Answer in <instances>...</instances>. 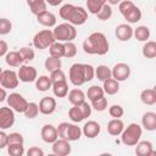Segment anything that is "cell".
Wrapping results in <instances>:
<instances>
[{
    "mask_svg": "<svg viewBox=\"0 0 156 156\" xmlns=\"http://www.w3.org/2000/svg\"><path fill=\"white\" fill-rule=\"evenodd\" d=\"M110 44L101 32H94L83 41V51L88 55H105L108 52Z\"/></svg>",
    "mask_w": 156,
    "mask_h": 156,
    "instance_id": "cell-1",
    "label": "cell"
},
{
    "mask_svg": "<svg viewBox=\"0 0 156 156\" xmlns=\"http://www.w3.org/2000/svg\"><path fill=\"white\" fill-rule=\"evenodd\" d=\"M57 134H58V139H65L67 141H77L80 139L83 130L73 123H68V122H62L60 123L57 127Z\"/></svg>",
    "mask_w": 156,
    "mask_h": 156,
    "instance_id": "cell-2",
    "label": "cell"
},
{
    "mask_svg": "<svg viewBox=\"0 0 156 156\" xmlns=\"http://www.w3.org/2000/svg\"><path fill=\"white\" fill-rule=\"evenodd\" d=\"M52 32H54V35H55L56 41H60V43H69V41H73L76 39V37H77V29H76V27L72 26L68 22H65V23H61V24L56 26Z\"/></svg>",
    "mask_w": 156,
    "mask_h": 156,
    "instance_id": "cell-3",
    "label": "cell"
},
{
    "mask_svg": "<svg viewBox=\"0 0 156 156\" xmlns=\"http://www.w3.org/2000/svg\"><path fill=\"white\" fill-rule=\"evenodd\" d=\"M141 133L143 129L138 123H130L127 128H124L123 133L121 134V140L127 146H134L139 143Z\"/></svg>",
    "mask_w": 156,
    "mask_h": 156,
    "instance_id": "cell-4",
    "label": "cell"
},
{
    "mask_svg": "<svg viewBox=\"0 0 156 156\" xmlns=\"http://www.w3.org/2000/svg\"><path fill=\"white\" fill-rule=\"evenodd\" d=\"M54 43H56L54 32L50 29H43L39 30L38 33H35V35L33 37V45L35 49L39 50H44L50 48Z\"/></svg>",
    "mask_w": 156,
    "mask_h": 156,
    "instance_id": "cell-5",
    "label": "cell"
},
{
    "mask_svg": "<svg viewBox=\"0 0 156 156\" xmlns=\"http://www.w3.org/2000/svg\"><path fill=\"white\" fill-rule=\"evenodd\" d=\"M68 78H69V82L74 87H80L84 83H87V74H85L84 63H73L69 67Z\"/></svg>",
    "mask_w": 156,
    "mask_h": 156,
    "instance_id": "cell-6",
    "label": "cell"
},
{
    "mask_svg": "<svg viewBox=\"0 0 156 156\" xmlns=\"http://www.w3.org/2000/svg\"><path fill=\"white\" fill-rule=\"evenodd\" d=\"M20 83V78L17 72L12 71V69H4L0 73V84L1 88L5 89H15L18 87Z\"/></svg>",
    "mask_w": 156,
    "mask_h": 156,
    "instance_id": "cell-7",
    "label": "cell"
},
{
    "mask_svg": "<svg viewBox=\"0 0 156 156\" xmlns=\"http://www.w3.org/2000/svg\"><path fill=\"white\" fill-rule=\"evenodd\" d=\"M7 105L9 107H11L15 112L18 113H24L29 102L20 94V93H11L7 98Z\"/></svg>",
    "mask_w": 156,
    "mask_h": 156,
    "instance_id": "cell-8",
    "label": "cell"
},
{
    "mask_svg": "<svg viewBox=\"0 0 156 156\" xmlns=\"http://www.w3.org/2000/svg\"><path fill=\"white\" fill-rule=\"evenodd\" d=\"M18 78L21 82L23 83H30V82H35L38 79V72L37 68L33 66H28V65H23L18 68Z\"/></svg>",
    "mask_w": 156,
    "mask_h": 156,
    "instance_id": "cell-9",
    "label": "cell"
},
{
    "mask_svg": "<svg viewBox=\"0 0 156 156\" xmlns=\"http://www.w3.org/2000/svg\"><path fill=\"white\" fill-rule=\"evenodd\" d=\"M87 20H88V11L83 6H74L68 18V23H71L72 26H82L87 22Z\"/></svg>",
    "mask_w": 156,
    "mask_h": 156,
    "instance_id": "cell-10",
    "label": "cell"
},
{
    "mask_svg": "<svg viewBox=\"0 0 156 156\" xmlns=\"http://www.w3.org/2000/svg\"><path fill=\"white\" fill-rule=\"evenodd\" d=\"M15 123V111L11 107H1L0 108V128L5 130L12 127Z\"/></svg>",
    "mask_w": 156,
    "mask_h": 156,
    "instance_id": "cell-11",
    "label": "cell"
},
{
    "mask_svg": "<svg viewBox=\"0 0 156 156\" xmlns=\"http://www.w3.org/2000/svg\"><path fill=\"white\" fill-rule=\"evenodd\" d=\"M130 76V67L124 63V62H119L116 63L112 68V78L116 79L117 82H124L129 78Z\"/></svg>",
    "mask_w": 156,
    "mask_h": 156,
    "instance_id": "cell-12",
    "label": "cell"
},
{
    "mask_svg": "<svg viewBox=\"0 0 156 156\" xmlns=\"http://www.w3.org/2000/svg\"><path fill=\"white\" fill-rule=\"evenodd\" d=\"M115 35L121 41H128L134 35V29L128 23H121L115 29Z\"/></svg>",
    "mask_w": 156,
    "mask_h": 156,
    "instance_id": "cell-13",
    "label": "cell"
},
{
    "mask_svg": "<svg viewBox=\"0 0 156 156\" xmlns=\"http://www.w3.org/2000/svg\"><path fill=\"white\" fill-rule=\"evenodd\" d=\"M40 135H41L43 141H45L48 144H54L58 139L57 128L54 127L52 124H45V126H43L41 132H40Z\"/></svg>",
    "mask_w": 156,
    "mask_h": 156,
    "instance_id": "cell-14",
    "label": "cell"
},
{
    "mask_svg": "<svg viewBox=\"0 0 156 156\" xmlns=\"http://www.w3.org/2000/svg\"><path fill=\"white\" fill-rule=\"evenodd\" d=\"M52 152L57 156H68L71 154V144L65 139H57L52 144Z\"/></svg>",
    "mask_w": 156,
    "mask_h": 156,
    "instance_id": "cell-15",
    "label": "cell"
},
{
    "mask_svg": "<svg viewBox=\"0 0 156 156\" xmlns=\"http://www.w3.org/2000/svg\"><path fill=\"white\" fill-rule=\"evenodd\" d=\"M56 110V100L51 96H44L39 101V111L43 115H51Z\"/></svg>",
    "mask_w": 156,
    "mask_h": 156,
    "instance_id": "cell-16",
    "label": "cell"
},
{
    "mask_svg": "<svg viewBox=\"0 0 156 156\" xmlns=\"http://www.w3.org/2000/svg\"><path fill=\"white\" fill-rule=\"evenodd\" d=\"M83 134L89 138V139H94L100 134L101 127L96 121H88L84 126H83Z\"/></svg>",
    "mask_w": 156,
    "mask_h": 156,
    "instance_id": "cell-17",
    "label": "cell"
},
{
    "mask_svg": "<svg viewBox=\"0 0 156 156\" xmlns=\"http://www.w3.org/2000/svg\"><path fill=\"white\" fill-rule=\"evenodd\" d=\"M141 124L149 132L156 130V112H145L141 117Z\"/></svg>",
    "mask_w": 156,
    "mask_h": 156,
    "instance_id": "cell-18",
    "label": "cell"
},
{
    "mask_svg": "<svg viewBox=\"0 0 156 156\" xmlns=\"http://www.w3.org/2000/svg\"><path fill=\"white\" fill-rule=\"evenodd\" d=\"M124 130V123L121 121V119H111L108 123H107V132L110 135L112 136H117V135H121Z\"/></svg>",
    "mask_w": 156,
    "mask_h": 156,
    "instance_id": "cell-19",
    "label": "cell"
},
{
    "mask_svg": "<svg viewBox=\"0 0 156 156\" xmlns=\"http://www.w3.org/2000/svg\"><path fill=\"white\" fill-rule=\"evenodd\" d=\"M27 5H28L30 12L33 15H35V16H39L43 12L48 11L46 10V2L44 0H28Z\"/></svg>",
    "mask_w": 156,
    "mask_h": 156,
    "instance_id": "cell-20",
    "label": "cell"
},
{
    "mask_svg": "<svg viewBox=\"0 0 156 156\" xmlns=\"http://www.w3.org/2000/svg\"><path fill=\"white\" fill-rule=\"evenodd\" d=\"M5 62L11 67H21L23 66L24 60L22 58L20 51H9V54L5 56Z\"/></svg>",
    "mask_w": 156,
    "mask_h": 156,
    "instance_id": "cell-21",
    "label": "cell"
},
{
    "mask_svg": "<svg viewBox=\"0 0 156 156\" xmlns=\"http://www.w3.org/2000/svg\"><path fill=\"white\" fill-rule=\"evenodd\" d=\"M154 151L152 144L149 140H143L139 141L135 146V155L136 156H150Z\"/></svg>",
    "mask_w": 156,
    "mask_h": 156,
    "instance_id": "cell-22",
    "label": "cell"
},
{
    "mask_svg": "<svg viewBox=\"0 0 156 156\" xmlns=\"http://www.w3.org/2000/svg\"><path fill=\"white\" fill-rule=\"evenodd\" d=\"M68 101L73 105V106H77L82 102L85 101V94L82 89H78V88H74L72 89L69 93H68Z\"/></svg>",
    "mask_w": 156,
    "mask_h": 156,
    "instance_id": "cell-23",
    "label": "cell"
},
{
    "mask_svg": "<svg viewBox=\"0 0 156 156\" xmlns=\"http://www.w3.org/2000/svg\"><path fill=\"white\" fill-rule=\"evenodd\" d=\"M37 21L45 27H54L56 24V16L50 11H45L41 15L37 16Z\"/></svg>",
    "mask_w": 156,
    "mask_h": 156,
    "instance_id": "cell-24",
    "label": "cell"
},
{
    "mask_svg": "<svg viewBox=\"0 0 156 156\" xmlns=\"http://www.w3.org/2000/svg\"><path fill=\"white\" fill-rule=\"evenodd\" d=\"M52 93L57 98H65L68 95V84L67 80H62V82H57V83H52Z\"/></svg>",
    "mask_w": 156,
    "mask_h": 156,
    "instance_id": "cell-25",
    "label": "cell"
},
{
    "mask_svg": "<svg viewBox=\"0 0 156 156\" xmlns=\"http://www.w3.org/2000/svg\"><path fill=\"white\" fill-rule=\"evenodd\" d=\"M95 77H96L99 80H101V82L104 83V82H106L107 79L112 78V69L108 68V67L105 66V65H100V66H98V67L95 68Z\"/></svg>",
    "mask_w": 156,
    "mask_h": 156,
    "instance_id": "cell-26",
    "label": "cell"
},
{
    "mask_svg": "<svg viewBox=\"0 0 156 156\" xmlns=\"http://www.w3.org/2000/svg\"><path fill=\"white\" fill-rule=\"evenodd\" d=\"M35 88L39 91H48L50 88H52V80L49 76H40L35 80Z\"/></svg>",
    "mask_w": 156,
    "mask_h": 156,
    "instance_id": "cell-27",
    "label": "cell"
},
{
    "mask_svg": "<svg viewBox=\"0 0 156 156\" xmlns=\"http://www.w3.org/2000/svg\"><path fill=\"white\" fill-rule=\"evenodd\" d=\"M123 17L128 23H136V22H139L141 20V11H140V9L138 6H134L128 12H126L123 15Z\"/></svg>",
    "mask_w": 156,
    "mask_h": 156,
    "instance_id": "cell-28",
    "label": "cell"
},
{
    "mask_svg": "<svg viewBox=\"0 0 156 156\" xmlns=\"http://www.w3.org/2000/svg\"><path fill=\"white\" fill-rule=\"evenodd\" d=\"M102 89H104V91H105L107 95H115V94H117L118 90H119V82H117V80L113 79V78H110V79H107L106 82H104Z\"/></svg>",
    "mask_w": 156,
    "mask_h": 156,
    "instance_id": "cell-29",
    "label": "cell"
},
{
    "mask_svg": "<svg viewBox=\"0 0 156 156\" xmlns=\"http://www.w3.org/2000/svg\"><path fill=\"white\" fill-rule=\"evenodd\" d=\"M141 52H143V56L146 58H155L156 57V41L147 40L144 44Z\"/></svg>",
    "mask_w": 156,
    "mask_h": 156,
    "instance_id": "cell-30",
    "label": "cell"
},
{
    "mask_svg": "<svg viewBox=\"0 0 156 156\" xmlns=\"http://www.w3.org/2000/svg\"><path fill=\"white\" fill-rule=\"evenodd\" d=\"M105 4H106L105 0H87L88 12H90L91 15H98Z\"/></svg>",
    "mask_w": 156,
    "mask_h": 156,
    "instance_id": "cell-31",
    "label": "cell"
},
{
    "mask_svg": "<svg viewBox=\"0 0 156 156\" xmlns=\"http://www.w3.org/2000/svg\"><path fill=\"white\" fill-rule=\"evenodd\" d=\"M49 52H50V56L51 57H55V58L63 57L65 56V44L63 43H60V41L54 43L49 48Z\"/></svg>",
    "mask_w": 156,
    "mask_h": 156,
    "instance_id": "cell-32",
    "label": "cell"
},
{
    "mask_svg": "<svg viewBox=\"0 0 156 156\" xmlns=\"http://www.w3.org/2000/svg\"><path fill=\"white\" fill-rule=\"evenodd\" d=\"M140 100L145 105H154L156 104V94L154 89H144L140 93Z\"/></svg>",
    "mask_w": 156,
    "mask_h": 156,
    "instance_id": "cell-33",
    "label": "cell"
},
{
    "mask_svg": "<svg viewBox=\"0 0 156 156\" xmlns=\"http://www.w3.org/2000/svg\"><path fill=\"white\" fill-rule=\"evenodd\" d=\"M134 37L136 40L139 41H147V39L150 38V29L146 26H139L134 29Z\"/></svg>",
    "mask_w": 156,
    "mask_h": 156,
    "instance_id": "cell-34",
    "label": "cell"
},
{
    "mask_svg": "<svg viewBox=\"0 0 156 156\" xmlns=\"http://www.w3.org/2000/svg\"><path fill=\"white\" fill-rule=\"evenodd\" d=\"M44 66H45V69L51 73V72H55V71H57V69H61L62 62H61V58H55V57L49 56V57L45 60Z\"/></svg>",
    "mask_w": 156,
    "mask_h": 156,
    "instance_id": "cell-35",
    "label": "cell"
},
{
    "mask_svg": "<svg viewBox=\"0 0 156 156\" xmlns=\"http://www.w3.org/2000/svg\"><path fill=\"white\" fill-rule=\"evenodd\" d=\"M104 94H105L104 89L101 87H99V85H91L87 91V96H88V99L90 101H94V100H98V99L102 98Z\"/></svg>",
    "mask_w": 156,
    "mask_h": 156,
    "instance_id": "cell-36",
    "label": "cell"
},
{
    "mask_svg": "<svg viewBox=\"0 0 156 156\" xmlns=\"http://www.w3.org/2000/svg\"><path fill=\"white\" fill-rule=\"evenodd\" d=\"M68 117H69L71 121L74 122V123H79V122H82V121L85 119L84 116H83V113H82L80 110L78 108V106H73V107H71V108L68 110Z\"/></svg>",
    "mask_w": 156,
    "mask_h": 156,
    "instance_id": "cell-37",
    "label": "cell"
},
{
    "mask_svg": "<svg viewBox=\"0 0 156 156\" xmlns=\"http://www.w3.org/2000/svg\"><path fill=\"white\" fill-rule=\"evenodd\" d=\"M7 154L10 156H23L24 154L23 144H10L7 146Z\"/></svg>",
    "mask_w": 156,
    "mask_h": 156,
    "instance_id": "cell-38",
    "label": "cell"
},
{
    "mask_svg": "<svg viewBox=\"0 0 156 156\" xmlns=\"http://www.w3.org/2000/svg\"><path fill=\"white\" fill-rule=\"evenodd\" d=\"M39 112H40L39 111V105L37 102H29V105H28V107H27V110L24 112V116L28 119H33V118H35L38 116Z\"/></svg>",
    "mask_w": 156,
    "mask_h": 156,
    "instance_id": "cell-39",
    "label": "cell"
},
{
    "mask_svg": "<svg viewBox=\"0 0 156 156\" xmlns=\"http://www.w3.org/2000/svg\"><path fill=\"white\" fill-rule=\"evenodd\" d=\"M96 16H98V18L100 21H107V20H110L111 16H112V7H111V5L108 2H106L104 5V7L101 9V11Z\"/></svg>",
    "mask_w": 156,
    "mask_h": 156,
    "instance_id": "cell-40",
    "label": "cell"
},
{
    "mask_svg": "<svg viewBox=\"0 0 156 156\" xmlns=\"http://www.w3.org/2000/svg\"><path fill=\"white\" fill-rule=\"evenodd\" d=\"M73 9H74V5H72V4H65L63 6H61V9H60V11H58L60 17H61L62 20H65V21L68 22V18H69V16H71Z\"/></svg>",
    "mask_w": 156,
    "mask_h": 156,
    "instance_id": "cell-41",
    "label": "cell"
},
{
    "mask_svg": "<svg viewBox=\"0 0 156 156\" xmlns=\"http://www.w3.org/2000/svg\"><path fill=\"white\" fill-rule=\"evenodd\" d=\"M65 44V57L67 58H72L77 55V46L73 41L69 43H63Z\"/></svg>",
    "mask_w": 156,
    "mask_h": 156,
    "instance_id": "cell-42",
    "label": "cell"
},
{
    "mask_svg": "<svg viewBox=\"0 0 156 156\" xmlns=\"http://www.w3.org/2000/svg\"><path fill=\"white\" fill-rule=\"evenodd\" d=\"M91 107H93L94 110L99 111V112L105 111V110L107 108V99L102 96V98H100V99H98V100L91 101Z\"/></svg>",
    "mask_w": 156,
    "mask_h": 156,
    "instance_id": "cell-43",
    "label": "cell"
},
{
    "mask_svg": "<svg viewBox=\"0 0 156 156\" xmlns=\"http://www.w3.org/2000/svg\"><path fill=\"white\" fill-rule=\"evenodd\" d=\"M20 54H21V56H22V58H23L24 61H32V60H34V57H35L34 50L30 49V48H28V46L21 48V49H20Z\"/></svg>",
    "mask_w": 156,
    "mask_h": 156,
    "instance_id": "cell-44",
    "label": "cell"
},
{
    "mask_svg": "<svg viewBox=\"0 0 156 156\" xmlns=\"http://www.w3.org/2000/svg\"><path fill=\"white\" fill-rule=\"evenodd\" d=\"M108 113H110L111 117H113V118H116V119H119V118L123 116L124 110H123V107H122L121 105H112V106H110V108H108Z\"/></svg>",
    "mask_w": 156,
    "mask_h": 156,
    "instance_id": "cell-45",
    "label": "cell"
},
{
    "mask_svg": "<svg viewBox=\"0 0 156 156\" xmlns=\"http://www.w3.org/2000/svg\"><path fill=\"white\" fill-rule=\"evenodd\" d=\"M12 29V23L7 18H0V34L5 35L9 34Z\"/></svg>",
    "mask_w": 156,
    "mask_h": 156,
    "instance_id": "cell-46",
    "label": "cell"
},
{
    "mask_svg": "<svg viewBox=\"0 0 156 156\" xmlns=\"http://www.w3.org/2000/svg\"><path fill=\"white\" fill-rule=\"evenodd\" d=\"M23 143H24V139L21 133L13 132L9 134V145L10 144H23Z\"/></svg>",
    "mask_w": 156,
    "mask_h": 156,
    "instance_id": "cell-47",
    "label": "cell"
},
{
    "mask_svg": "<svg viewBox=\"0 0 156 156\" xmlns=\"http://www.w3.org/2000/svg\"><path fill=\"white\" fill-rule=\"evenodd\" d=\"M135 5H134V2L133 1H130V0H124V1H121L119 4H118V10H119V12L122 13V15H124L126 12H128L132 7H134Z\"/></svg>",
    "mask_w": 156,
    "mask_h": 156,
    "instance_id": "cell-48",
    "label": "cell"
},
{
    "mask_svg": "<svg viewBox=\"0 0 156 156\" xmlns=\"http://www.w3.org/2000/svg\"><path fill=\"white\" fill-rule=\"evenodd\" d=\"M50 78H51L52 83H57V82L66 80V74H65V72L62 69H57V71L50 73Z\"/></svg>",
    "mask_w": 156,
    "mask_h": 156,
    "instance_id": "cell-49",
    "label": "cell"
},
{
    "mask_svg": "<svg viewBox=\"0 0 156 156\" xmlns=\"http://www.w3.org/2000/svg\"><path fill=\"white\" fill-rule=\"evenodd\" d=\"M26 155L27 156H45L43 149H40L39 146H32V147H29L27 150Z\"/></svg>",
    "mask_w": 156,
    "mask_h": 156,
    "instance_id": "cell-50",
    "label": "cell"
},
{
    "mask_svg": "<svg viewBox=\"0 0 156 156\" xmlns=\"http://www.w3.org/2000/svg\"><path fill=\"white\" fill-rule=\"evenodd\" d=\"M9 146V134L5 133V130L0 132V147H7Z\"/></svg>",
    "mask_w": 156,
    "mask_h": 156,
    "instance_id": "cell-51",
    "label": "cell"
},
{
    "mask_svg": "<svg viewBox=\"0 0 156 156\" xmlns=\"http://www.w3.org/2000/svg\"><path fill=\"white\" fill-rule=\"evenodd\" d=\"M9 54V45L5 40H0V56L5 57Z\"/></svg>",
    "mask_w": 156,
    "mask_h": 156,
    "instance_id": "cell-52",
    "label": "cell"
},
{
    "mask_svg": "<svg viewBox=\"0 0 156 156\" xmlns=\"http://www.w3.org/2000/svg\"><path fill=\"white\" fill-rule=\"evenodd\" d=\"M0 91H1V98H0V101H5V100H7V94H6V89L5 88H1L0 89Z\"/></svg>",
    "mask_w": 156,
    "mask_h": 156,
    "instance_id": "cell-53",
    "label": "cell"
},
{
    "mask_svg": "<svg viewBox=\"0 0 156 156\" xmlns=\"http://www.w3.org/2000/svg\"><path fill=\"white\" fill-rule=\"evenodd\" d=\"M62 2V0H57V1H49V5H52V6H56V5H60Z\"/></svg>",
    "mask_w": 156,
    "mask_h": 156,
    "instance_id": "cell-54",
    "label": "cell"
},
{
    "mask_svg": "<svg viewBox=\"0 0 156 156\" xmlns=\"http://www.w3.org/2000/svg\"><path fill=\"white\" fill-rule=\"evenodd\" d=\"M99 156H112L110 152H102V154H100Z\"/></svg>",
    "mask_w": 156,
    "mask_h": 156,
    "instance_id": "cell-55",
    "label": "cell"
},
{
    "mask_svg": "<svg viewBox=\"0 0 156 156\" xmlns=\"http://www.w3.org/2000/svg\"><path fill=\"white\" fill-rule=\"evenodd\" d=\"M150 156H156V150H154V151H152V154H151Z\"/></svg>",
    "mask_w": 156,
    "mask_h": 156,
    "instance_id": "cell-56",
    "label": "cell"
},
{
    "mask_svg": "<svg viewBox=\"0 0 156 156\" xmlns=\"http://www.w3.org/2000/svg\"><path fill=\"white\" fill-rule=\"evenodd\" d=\"M45 156H57V155H55V154L52 152V154H49V155H45Z\"/></svg>",
    "mask_w": 156,
    "mask_h": 156,
    "instance_id": "cell-57",
    "label": "cell"
},
{
    "mask_svg": "<svg viewBox=\"0 0 156 156\" xmlns=\"http://www.w3.org/2000/svg\"><path fill=\"white\" fill-rule=\"evenodd\" d=\"M152 89H154V91H155V94H156V84L154 85V88H152Z\"/></svg>",
    "mask_w": 156,
    "mask_h": 156,
    "instance_id": "cell-58",
    "label": "cell"
},
{
    "mask_svg": "<svg viewBox=\"0 0 156 156\" xmlns=\"http://www.w3.org/2000/svg\"><path fill=\"white\" fill-rule=\"evenodd\" d=\"M155 12H156V6H155Z\"/></svg>",
    "mask_w": 156,
    "mask_h": 156,
    "instance_id": "cell-59",
    "label": "cell"
}]
</instances>
